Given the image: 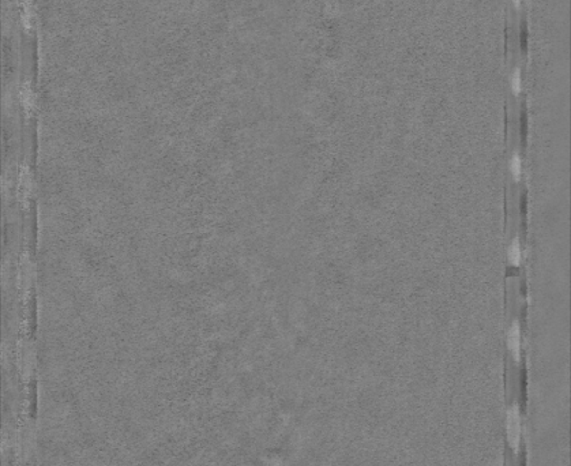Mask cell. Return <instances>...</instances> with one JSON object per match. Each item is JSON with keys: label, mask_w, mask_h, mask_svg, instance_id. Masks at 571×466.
<instances>
[{"label": "cell", "mask_w": 571, "mask_h": 466, "mask_svg": "<svg viewBox=\"0 0 571 466\" xmlns=\"http://www.w3.org/2000/svg\"><path fill=\"white\" fill-rule=\"evenodd\" d=\"M20 98H22V102H23L25 108L32 109V107H33V93H32V90L29 87H23L22 89Z\"/></svg>", "instance_id": "cell-5"}, {"label": "cell", "mask_w": 571, "mask_h": 466, "mask_svg": "<svg viewBox=\"0 0 571 466\" xmlns=\"http://www.w3.org/2000/svg\"><path fill=\"white\" fill-rule=\"evenodd\" d=\"M507 258H509V262L512 266L518 267L522 263V248H521V244L517 239L512 240V243L509 247Z\"/></svg>", "instance_id": "cell-3"}, {"label": "cell", "mask_w": 571, "mask_h": 466, "mask_svg": "<svg viewBox=\"0 0 571 466\" xmlns=\"http://www.w3.org/2000/svg\"><path fill=\"white\" fill-rule=\"evenodd\" d=\"M507 433L509 439L512 447H518L519 438H521V423H519V414L515 408H512L509 412L507 417Z\"/></svg>", "instance_id": "cell-1"}, {"label": "cell", "mask_w": 571, "mask_h": 466, "mask_svg": "<svg viewBox=\"0 0 571 466\" xmlns=\"http://www.w3.org/2000/svg\"><path fill=\"white\" fill-rule=\"evenodd\" d=\"M507 345L512 352V357L519 361L521 359V330L517 322H512V327L507 334Z\"/></svg>", "instance_id": "cell-2"}, {"label": "cell", "mask_w": 571, "mask_h": 466, "mask_svg": "<svg viewBox=\"0 0 571 466\" xmlns=\"http://www.w3.org/2000/svg\"><path fill=\"white\" fill-rule=\"evenodd\" d=\"M510 172H512L515 181H519L522 177V160H521L519 154H512V160H510Z\"/></svg>", "instance_id": "cell-4"}]
</instances>
